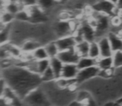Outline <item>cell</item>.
Returning <instances> with one entry per match:
<instances>
[{"mask_svg":"<svg viewBox=\"0 0 122 106\" xmlns=\"http://www.w3.org/2000/svg\"><path fill=\"white\" fill-rule=\"evenodd\" d=\"M2 71L3 77L6 80L8 85L23 100L29 92L42 84L39 75L31 72L23 66L14 65Z\"/></svg>","mask_w":122,"mask_h":106,"instance_id":"6da1fadb","label":"cell"},{"mask_svg":"<svg viewBox=\"0 0 122 106\" xmlns=\"http://www.w3.org/2000/svg\"><path fill=\"white\" fill-rule=\"evenodd\" d=\"M25 106H51L50 100L47 92L42 87V85L32 90L23 98Z\"/></svg>","mask_w":122,"mask_h":106,"instance_id":"7a4b0ae2","label":"cell"},{"mask_svg":"<svg viewBox=\"0 0 122 106\" xmlns=\"http://www.w3.org/2000/svg\"><path fill=\"white\" fill-rule=\"evenodd\" d=\"M77 40V42L81 41H86L88 42H95L97 37L95 27L89 23H84L76 30V33L74 35Z\"/></svg>","mask_w":122,"mask_h":106,"instance_id":"3957f363","label":"cell"},{"mask_svg":"<svg viewBox=\"0 0 122 106\" xmlns=\"http://www.w3.org/2000/svg\"><path fill=\"white\" fill-rule=\"evenodd\" d=\"M73 31L74 27L72 23L69 20L59 19L53 24V32L56 37V39L66 37V36L73 35Z\"/></svg>","mask_w":122,"mask_h":106,"instance_id":"277c9868","label":"cell"},{"mask_svg":"<svg viewBox=\"0 0 122 106\" xmlns=\"http://www.w3.org/2000/svg\"><path fill=\"white\" fill-rule=\"evenodd\" d=\"M92 10L95 13L107 15L110 17L115 15L118 9L116 8V5L109 0H98L97 3L93 4Z\"/></svg>","mask_w":122,"mask_h":106,"instance_id":"5b68a950","label":"cell"},{"mask_svg":"<svg viewBox=\"0 0 122 106\" xmlns=\"http://www.w3.org/2000/svg\"><path fill=\"white\" fill-rule=\"evenodd\" d=\"M100 68L97 66H92V67L85 68V69L79 70V72L76 78V83H82L84 81H86L91 80L96 76H99Z\"/></svg>","mask_w":122,"mask_h":106,"instance_id":"8992f818","label":"cell"},{"mask_svg":"<svg viewBox=\"0 0 122 106\" xmlns=\"http://www.w3.org/2000/svg\"><path fill=\"white\" fill-rule=\"evenodd\" d=\"M55 42H56L60 52L74 49L77 44V40L75 36H74V34L73 35L66 36V37H60V38L56 39Z\"/></svg>","mask_w":122,"mask_h":106,"instance_id":"52a82bcc","label":"cell"},{"mask_svg":"<svg viewBox=\"0 0 122 106\" xmlns=\"http://www.w3.org/2000/svg\"><path fill=\"white\" fill-rule=\"evenodd\" d=\"M57 57L61 60L63 64H77L81 56L74 48L71 50L60 52Z\"/></svg>","mask_w":122,"mask_h":106,"instance_id":"ba28073f","label":"cell"},{"mask_svg":"<svg viewBox=\"0 0 122 106\" xmlns=\"http://www.w3.org/2000/svg\"><path fill=\"white\" fill-rule=\"evenodd\" d=\"M110 19L109 16L98 13V17L95 18V27L97 34H101L109 28Z\"/></svg>","mask_w":122,"mask_h":106,"instance_id":"9c48e42d","label":"cell"},{"mask_svg":"<svg viewBox=\"0 0 122 106\" xmlns=\"http://www.w3.org/2000/svg\"><path fill=\"white\" fill-rule=\"evenodd\" d=\"M40 46L42 45L38 39L34 38V37H29V38L25 39L19 47L23 53H32Z\"/></svg>","mask_w":122,"mask_h":106,"instance_id":"30bf717a","label":"cell"},{"mask_svg":"<svg viewBox=\"0 0 122 106\" xmlns=\"http://www.w3.org/2000/svg\"><path fill=\"white\" fill-rule=\"evenodd\" d=\"M79 72L76 64H64L61 77L67 80H75Z\"/></svg>","mask_w":122,"mask_h":106,"instance_id":"8fae6325","label":"cell"},{"mask_svg":"<svg viewBox=\"0 0 122 106\" xmlns=\"http://www.w3.org/2000/svg\"><path fill=\"white\" fill-rule=\"evenodd\" d=\"M97 42L100 47V51H101V57L112 56L113 51H112V48H111L110 41L107 37H101Z\"/></svg>","mask_w":122,"mask_h":106,"instance_id":"7c38bea8","label":"cell"},{"mask_svg":"<svg viewBox=\"0 0 122 106\" xmlns=\"http://www.w3.org/2000/svg\"><path fill=\"white\" fill-rule=\"evenodd\" d=\"M107 37L110 41L113 52L122 51V37L121 36L118 34L113 33V32H110Z\"/></svg>","mask_w":122,"mask_h":106,"instance_id":"4fadbf2b","label":"cell"},{"mask_svg":"<svg viewBox=\"0 0 122 106\" xmlns=\"http://www.w3.org/2000/svg\"><path fill=\"white\" fill-rule=\"evenodd\" d=\"M49 59H50V67L54 71L56 78L58 79V78L61 77V71H62V68L64 64L61 62V61L57 56L53 58H49Z\"/></svg>","mask_w":122,"mask_h":106,"instance_id":"5bb4252c","label":"cell"},{"mask_svg":"<svg viewBox=\"0 0 122 106\" xmlns=\"http://www.w3.org/2000/svg\"><path fill=\"white\" fill-rule=\"evenodd\" d=\"M76 66L79 70H82V69H85V68L95 66H97V60L90 57V56H81L78 62H77Z\"/></svg>","mask_w":122,"mask_h":106,"instance_id":"9a60e30c","label":"cell"},{"mask_svg":"<svg viewBox=\"0 0 122 106\" xmlns=\"http://www.w3.org/2000/svg\"><path fill=\"white\" fill-rule=\"evenodd\" d=\"M13 23L9 25H7V27L4 29L0 31V46L5 45V44L10 42V41H11Z\"/></svg>","mask_w":122,"mask_h":106,"instance_id":"2e32d148","label":"cell"},{"mask_svg":"<svg viewBox=\"0 0 122 106\" xmlns=\"http://www.w3.org/2000/svg\"><path fill=\"white\" fill-rule=\"evenodd\" d=\"M97 66L100 70H110L115 69L113 66L112 56H106V57H100L97 60Z\"/></svg>","mask_w":122,"mask_h":106,"instance_id":"e0dca14e","label":"cell"},{"mask_svg":"<svg viewBox=\"0 0 122 106\" xmlns=\"http://www.w3.org/2000/svg\"><path fill=\"white\" fill-rule=\"evenodd\" d=\"M44 47H45L46 51H47L49 58L56 57L60 52L59 49H58V47L55 41H51V42L46 43L45 45H44Z\"/></svg>","mask_w":122,"mask_h":106,"instance_id":"ac0fdd59","label":"cell"},{"mask_svg":"<svg viewBox=\"0 0 122 106\" xmlns=\"http://www.w3.org/2000/svg\"><path fill=\"white\" fill-rule=\"evenodd\" d=\"M89 48H90V42L83 40L77 42L75 50L81 56H88Z\"/></svg>","mask_w":122,"mask_h":106,"instance_id":"d6986e66","label":"cell"},{"mask_svg":"<svg viewBox=\"0 0 122 106\" xmlns=\"http://www.w3.org/2000/svg\"><path fill=\"white\" fill-rule=\"evenodd\" d=\"M32 57L36 61H40V60H45V59H49V56L47 55V52L46 51L44 46H40L39 47H37L35 51L32 52Z\"/></svg>","mask_w":122,"mask_h":106,"instance_id":"ffe728a7","label":"cell"},{"mask_svg":"<svg viewBox=\"0 0 122 106\" xmlns=\"http://www.w3.org/2000/svg\"><path fill=\"white\" fill-rule=\"evenodd\" d=\"M31 16L27 8H23L15 14V21L21 23H30Z\"/></svg>","mask_w":122,"mask_h":106,"instance_id":"44dd1931","label":"cell"},{"mask_svg":"<svg viewBox=\"0 0 122 106\" xmlns=\"http://www.w3.org/2000/svg\"><path fill=\"white\" fill-rule=\"evenodd\" d=\"M50 66V59L36 61V73L39 76L42 74Z\"/></svg>","mask_w":122,"mask_h":106,"instance_id":"7402d4cb","label":"cell"},{"mask_svg":"<svg viewBox=\"0 0 122 106\" xmlns=\"http://www.w3.org/2000/svg\"><path fill=\"white\" fill-rule=\"evenodd\" d=\"M88 56L97 60L101 57V51H100V47L97 42H92L90 43Z\"/></svg>","mask_w":122,"mask_h":106,"instance_id":"603a6c76","label":"cell"},{"mask_svg":"<svg viewBox=\"0 0 122 106\" xmlns=\"http://www.w3.org/2000/svg\"><path fill=\"white\" fill-rule=\"evenodd\" d=\"M41 80H42V83H48V82H53L54 80H56V76H55L54 71H52L51 67L47 68L42 75H41Z\"/></svg>","mask_w":122,"mask_h":106,"instance_id":"cb8c5ba5","label":"cell"},{"mask_svg":"<svg viewBox=\"0 0 122 106\" xmlns=\"http://www.w3.org/2000/svg\"><path fill=\"white\" fill-rule=\"evenodd\" d=\"M0 21L5 25L12 24L15 21V15L8 13V12L3 10L0 12Z\"/></svg>","mask_w":122,"mask_h":106,"instance_id":"d4e9b609","label":"cell"},{"mask_svg":"<svg viewBox=\"0 0 122 106\" xmlns=\"http://www.w3.org/2000/svg\"><path fill=\"white\" fill-rule=\"evenodd\" d=\"M55 0H37V6L46 13L56 4Z\"/></svg>","mask_w":122,"mask_h":106,"instance_id":"484cf974","label":"cell"},{"mask_svg":"<svg viewBox=\"0 0 122 106\" xmlns=\"http://www.w3.org/2000/svg\"><path fill=\"white\" fill-rule=\"evenodd\" d=\"M113 66L114 68H119L122 66V51L113 52L112 55Z\"/></svg>","mask_w":122,"mask_h":106,"instance_id":"4316f807","label":"cell"},{"mask_svg":"<svg viewBox=\"0 0 122 106\" xmlns=\"http://www.w3.org/2000/svg\"><path fill=\"white\" fill-rule=\"evenodd\" d=\"M22 8H28L37 5V0H16Z\"/></svg>","mask_w":122,"mask_h":106,"instance_id":"83f0119b","label":"cell"},{"mask_svg":"<svg viewBox=\"0 0 122 106\" xmlns=\"http://www.w3.org/2000/svg\"><path fill=\"white\" fill-rule=\"evenodd\" d=\"M90 95H89L88 92H86V91H81L78 93V95H77V98L76 100L79 102H81V103L85 104L86 101H88L90 100Z\"/></svg>","mask_w":122,"mask_h":106,"instance_id":"f1b7e54d","label":"cell"},{"mask_svg":"<svg viewBox=\"0 0 122 106\" xmlns=\"http://www.w3.org/2000/svg\"><path fill=\"white\" fill-rule=\"evenodd\" d=\"M7 87H8V83L6 80L3 77H1L0 78V97L3 96V94Z\"/></svg>","mask_w":122,"mask_h":106,"instance_id":"f546056e","label":"cell"},{"mask_svg":"<svg viewBox=\"0 0 122 106\" xmlns=\"http://www.w3.org/2000/svg\"><path fill=\"white\" fill-rule=\"evenodd\" d=\"M113 75V69L110 70H100L99 76H102V77H111Z\"/></svg>","mask_w":122,"mask_h":106,"instance_id":"4dcf8cb0","label":"cell"},{"mask_svg":"<svg viewBox=\"0 0 122 106\" xmlns=\"http://www.w3.org/2000/svg\"><path fill=\"white\" fill-rule=\"evenodd\" d=\"M0 106H10L9 102L3 96L0 97Z\"/></svg>","mask_w":122,"mask_h":106,"instance_id":"1f68e13d","label":"cell"},{"mask_svg":"<svg viewBox=\"0 0 122 106\" xmlns=\"http://www.w3.org/2000/svg\"><path fill=\"white\" fill-rule=\"evenodd\" d=\"M116 8H117L118 11L122 12V0H118V2L116 3Z\"/></svg>","mask_w":122,"mask_h":106,"instance_id":"d6a6232c","label":"cell"},{"mask_svg":"<svg viewBox=\"0 0 122 106\" xmlns=\"http://www.w3.org/2000/svg\"><path fill=\"white\" fill-rule=\"evenodd\" d=\"M104 106H120V105L116 103H116H114V102H109V103L105 104Z\"/></svg>","mask_w":122,"mask_h":106,"instance_id":"836d02e7","label":"cell"},{"mask_svg":"<svg viewBox=\"0 0 122 106\" xmlns=\"http://www.w3.org/2000/svg\"><path fill=\"white\" fill-rule=\"evenodd\" d=\"M55 1L57 3H65V2H66L67 0H55Z\"/></svg>","mask_w":122,"mask_h":106,"instance_id":"e575fe53","label":"cell"},{"mask_svg":"<svg viewBox=\"0 0 122 106\" xmlns=\"http://www.w3.org/2000/svg\"><path fill=\"white\" fill-rule=\"evenodd\" d=\"M121 102H122V97H121V98H120L119 100H118L117 101H116V103H117V104H119V105H120V104H121Z\"/></svg>","mask_w":122,"mask_h":106,"instance_id":"d590c367","label":"cell"},{"mask_svg":"<svg viewBox=\"0 0 122 106\" xmlns=\"http://www.w3.org/2000/svg\"><path fill=\"white\" fill-rule=\"evenodd\" d=\"M109 1H111V3H115V4H116V3H117V2H118V0H109Z\"/></svg>","mask_w":122,"mask_h":106,"instance_id":"8d00e7d4","label":"cell"},{"mask_svg":"<svg viewBox=\"0 0 122 106\" xmlns=\"http://www.w3.org/2000/svg\"><path fill=\"white\" fill-rule=\"evenodd\" d=\"M3 77V71H2L1 67H0V78Z\"/></svg>","mask_w":122,"mask_h":106,"instance_id":"74e56055","label":"cell"},{"mask_svg":"<svg viewBox=\"0 0 122 106\" xmlns=\"http://www.w3.org/2000/svg\"><path fill=\"white\" fill-rule=\"evenodd\" d=\"M120 106H122V102H121V104H120Z\"/></svg>","mask_w":122,"mask_h":106,"instance_id":"f35d334b","label":"cell"},{"mask_svg":"<svg viewBox=\"0 0 122 106\" xmlns=\"http://www.w3.org/2000/svg\"><path fill=\"white\" fill-rule=\"evenodd\" d=\"M51 106H53V105H51Z\"/></svg>","mask_w":122,"mask_h":106,"instance_id":"ab89813d","label":"cell"}]
</instances>
